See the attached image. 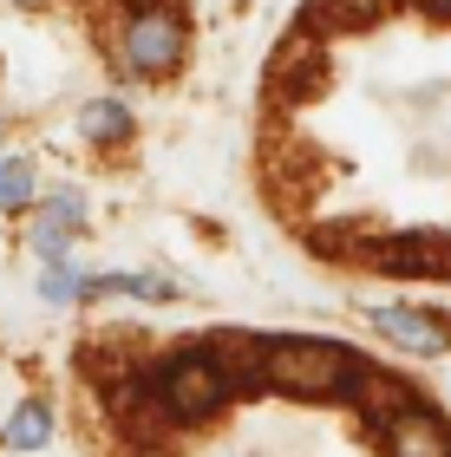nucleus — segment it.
I'll return each instance as SVG.
<instances>
[{
	"mask_svg": "<svg viewBox=\"0 0 451 457\" xmlns=\"http://www.w3.org/2000/svg\"><path fill=\"white\" fill-rule=\"evenodd\" d=\"M151 379H157V399H163V419L171 425H203V419H216V411L230 405V386L216 379V366L203 360V346L177 353L171 366H151Z\"/></svg>",
	"mask_w": 451,
	"mask_h": 457,
	"instance_id": "nucleus-2",
	"label": "nucleus"
},
{
	"mask_svg": "<svg viewBox=\"0 0 451 457\" xmlns=\"http://www.w3.org/2000/svg\"><path fill=\"white\" fill-rule=\"evenodd\" d=\"M79 131H86V144H125L131 137V112L118 105V98H92V105L79 112Z\"/></svg>",
	"mask_w": 451,
	"mask_h": 457,
	"instance_id": "nucleus-12",
	"label": "nucleus"
},
{
	"mask_svg": "<svg viewBox=\"0 0 451 457\" xmlns=\"http://www.w3.org/2000/svg\"><path fill=\"white\" fill-rule=\"evenodd\" d=\"M347 405H354L360 411V419L366 425H386V419H393V411H405V405H419V392L413 386H405L399 379V372H380V366H360L354 372V386H347Z\"/></svg>",
	"mask_w": 451,
	"mask_h": 457,
	"instance_id": "nucleus-8",
	"label": "nucleus"
},
{
	"mask_svg": "<svg viewBox=\"0 0 451 457\" xmlns=\"http://www.w3.org/2000/svg\"><path fill=\"white\" fill-rule=\"evenodd\" d=\"M39 222H53V228H66V236H79V222H86V196H79V190H59Z\"/></svg>",
	"mask_w": 451,
	"mask_h": 457,
	"instance_id": "nucleus-15",
	"label": "nucleus"
},
{
	"mask_svg": "<svg viewBox=\"0 0 451 457\" xmlns=\"http://www.w3.org/2000/svg\"><path fill=\"white\" fill-rule=\"evenodd\" d=\"M386 7H393V0H314V7H307V27H366V20H380Z\"/></svg>",
	"mask_w": 451,
	"mask_h": 457,
	"instance_id": "nucleus-13",
	"label": "nucleus"
},
{
	"mask_svg": "<svg viewBox=\"0 0 451 457\" xmlns=\"http://www.w3.org/2000/svg\"><path fill=\"white\" fill-rule=\"evenodd\" d=\"M360 360L334 340H269L262 353V386L288 392V399H347Z\"/></svg>",
	"mask_w": 451,
	"mask_h": 457,
	"instance_id": "nucleus-1",
	"label": "nucleus"
},
{
	"mask_svg": "<svg viewBox=\"0 0 451 457\" xmlns=\"http://www.w3.org/2000/svg\"><path fill=\"white\" fill-rule=\"evenodd\" d=\"M386 275H445L451 281V236L445 228H393V236H366L360 248Z\"/></svg>",
	"mask_w": 451,
	"mask_h": 457,
	"instance_id": "nucleus-4",
	"label": "nucleus"
},
{
	"mask_svg": "<svg viewBox=\"0 0 451 457\" xmlns=\"http://www.w3.org/2000/svg\"><path fill=\"white\" fill-rule=\"evenodd\" d=\"M112 419L125 425L131 445H157L171 419H163V399H157V379L151 372H125V379L112 386Z\"/></svg>",
	"mask_w": 451,
	"mask_h": 457,
	"instance_id": "nucleus-5",
	"label": "nucleus"
},
{
	"mask_svg": "<svg viewBox=\"0 0 451 457\" xmlns=\"http://www.w3.org/2000/svg\"><path fill=\"white\" fill-rule=\"evenodd\" d=\"M419 7L432 13V20H451V0H419Z\"/></svg>",
	"mask_w": 451,
	"mask_h": 457,
	"instance_id": "nucleus-18",
	"label": "nucleus"
},
{
	"mask_svg": "<svg viewBox=\"0 0 451 457\" xmlns=\"http://www.w3.org/2000/svg\"><path fill=\"white\" fill-rule=\"evenodd\" d=\"M262 353H269V340L262 334H242V327H230V334H216L210 346H203V360L216 366V379L236 392H262Z\"/></svg>",
	"mask_w": 451,
	"mask_h": 457,
	"instance_id": "nucleus-7",
	"label": "nucleus"
},
{
	"mask_svg": "<svg viewBox=\"0 0 451 457\" xmlns=\"http://www.w3.org/2000/svg\"><path fill=\"white\" fill-rule=\"evenodd\" d=\"M39 295H46V301H86V275H72L66 262H53L46 281H39Z\"/></svg>",
	"mask_w": 451,
	"mask_h": 457,
	"instance_id": "nucleus-16",
	"label": "nucleus"
},
{
	"mask_svg": "<svg viewBox=\"0 0 451 457\" xmlns=\"http://www.w3.org/2000/svg\"><path fill=\"white\" fill-rule=\"evenodd\" d=\"M46 438H53V405L46 399H27L7 419V431H0V445H13V451H39Z\"/></svg>",
	"mask_w": 451,
	"mask_h": 457,
	"instance_id": "nucleus-11",
	"label": "nucleus"
},
{
	"mask_svg": "<svg viewBox=\"0 0 451 457\" xmlns=\"http://www.w3.org/2000/svg\"><path fill=\"white\" fill-rule=\"evenodd\" d=\"M27 203H33V163L0 157V210H27Z\"/></svg>",
	"mask_w": 451,
	"mask_h": 457,
	"instance_id": "nucleus-14",
	"label": "nucleus"
},
{
	"mask_svg": "<svg viewBox=\"0 0 451 457\" xmlns=\"http://www.w3.org/2000/svg\"><path fill=\"white\" fill-rule=\"evenodd\" d=\"M386 457H451V425L438 419L432 405H405L380 425Z\"/></svg>",
	"mask_w": 451,
	"mask_h": 457,
	"instance_id": "nucleus-6",
	"label": "nucleus"
},
{
	"mask_svg": "<svg viewBox=\"0 0 451 457\" xmlns=\"http://www.w3.org/2000/svg\"><path fill=\"white\" fill-rule=\"evenodd\" d=\"M327 86V53L314 46V39H288L275 59V98L281 105H301V98H314Z\"/></svg>",
	"mask_w": 451,
	"mask_h": 457,
	"instance_id": "nucleus-9",
	"label": "nucleus"
},
{
	"mask_svg": "<svg viewBox=\"0 0 451 457\" xmlns=\"http://www.w3.org/2000/svg\"><path fill=\"white\" fill-rule=\"evenodd\" d=\"M177 59H183V13L163 7V0H131L125 66L138 79H163V72H177Z\"/></svg>",
	"mask_w": 451,
	"mask_h": 457,
	"instance_id": "nucleus-3",
	"label": "nucleus"
},
{
	"mask_svg": "<svg viewBox=\"0 0 451 457\" xmlns=\"http://www.w3.org/2000/svg\"><path fill=\"white\" fill-rule=\"evenodd\" d=\"M366 320H373V334L399 340L405 353H445L451 340L438 334L432 314H419V307H366Z\"/></svg>",
	"mask_w": 451,
	"mask_h": 457,
	"instance_id": "nucleus-10",
	"label": "nucleus"
},
{
	"mask_svg": "<svg viewBox=\"0 0 451 457\" xmlns=\"http://www.w3.org/2000/svg\"><path fill=\"white\" fill-rule=\"evenodd\" d=\"M33 248H39L46 262H59V255L72 248V236H66V228H53V222H39V228H33Z\"/></svg>",
	"mask_w": 451,
	"mask_h": 457,
	"instance_id": "nucleus-17",
	"label": "nucleus"
}]
</instances>
